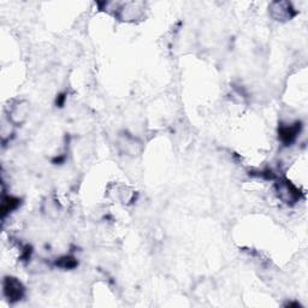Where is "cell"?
I'll use <instances>...</instances> for the list:
<instances>
[{
  "mask_svg": "<svg viewBox=\"0 0 308 308\" xmlns=\"http://www.w3.org/2000/svg\"><path fill=\"white\" fill-rule=\"evenodd\" d=\"M283 4L284 2H276V4L274 5V8H272V14H274V18H277L278 20L292 18V14H290L292 12L290 5L286 2V8H283Z\"/></svg>",
  "mask_w": 308,
  "mask_h": 308,
  "instance_id": "obj_5",
  "label": "cell"
},
{
  "mask_svg": "<svg viewBox=\"0 0 308 308\" xmlns=\"http://www.w3.org/2000/svg\"><path fill=\"white\" fill-rule=\"evenodd\" d=\"M20 199L14 196H4L2 198V217L8 214V213L14 211L17 207L20 206Z\"/></svg>",
  "mask_w": 308,
  "mask_h": 308,
  "instance_id": "obj_6",
  "label": "cell"
},
{
  "mask_svg": "<svg viewBox=\"0 0 308 308\" xmlns=\"http://www.w3.org/2000/svg\"><path fill=\"white\" fill-rule=\"evenodd\" d=\"M77 260L74 256H62L60 259L57 260V262H56V265L58 266V268H64V270H71V268H75L77 266Z\"/></svg>",
  "mask_w": 308,
  "mask_h": 308,
  "instance_id": "obj_8",
  "label": "cell"
},
{
  "mask_svg": "<svg viewBox=\"0 0 308 308\" xmlns=\"http://www.w3.org/2000/svg\"><path fill=\"white\" fill-rule=\"evenodd\" d=\"M120 146L124 148V152L132 154V156H136L138 150H140V144L135 138H128V136L120 142Z\"/></svg>",
  "mask_w": 308,
  "mask_h": 308,
  "instance_id": "obj_7",
  "label": "cell"
},
{
  "mask_svg": "<svg viewBox=\"0 0 308 308\" xmlns=\"http://www.w3.org/2000/svg\"><path fill=\"white\" fill-rule=\"evenodd\" d=\"M2 292L10 304H16L20 301L26 294L24 286L16 277L8 276L2 280Z\"/></svg>",
  "mask_w": 308,
  "mask_h": 308,
  "instance_id": "obj_1",
  "label": "cell"
},
{
  "mask_svg": "<svg viewBox=\"0 0 308 308\" xmlns=\"http://www.w3.org/2000/svg\"><path fill=\"white\" fill-rule=\"evenodd\" d=\"M276 190L278 198L286 204H296L300 200V190L286 180H278Z\"/></svg>",
  "mask_w": 308,
  "mask_h": 308,
  "instance_id": "obj_2",
  "label": "cell"
},
{
  "mask_svg": "<svg viewBox=\"0 0 308 308\" xmlns=\"http://www.w3.org/2000/svg\"><path fill=\"white\" fill-rule=\"evenodd\" d=\"M28 117V104L26 102H18L8 110V120L11 123L20 126Z\"/></svg>",
  "mask_w": 308,
  "mask_h": 308,
  "instance_id": "obj_3",
  "label": "cell"
},
{
  "mask_svg": "<svg viewBox=\"0 0 308 308\" xmlns=\"http://www.w3.org/2000/svg\"><path fill=\"white\" fill-rule=\"evenodd\" d=\"M300 129H301V124L300 123H295V124H290V126H280V130H278V136H280V140L283 142L284 144H292L298 138V135L300 134Z\"/></svg>",
  "mask_w": 308,
  "mask_h": 308,
  "instance_id": "obj_4",
  "label": "cell"
}]
</instances>
